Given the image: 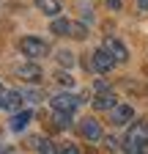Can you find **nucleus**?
<instances>
[{"label": "nucleus", "instance_id": "obj_1", "mask_svg": "<svg viewBox=\"0 0 148 154\" xmlns=\"http://www.w3.org/2000/svg\"><path fill=\"white\" fill-rule=\"evenodd\" d=\"M123 154H148V121H132L123 135Z\"/></svg>", "mask_w": 148, "mask_h": 154}, {"label": "nucleus", "instance_id": "obj_2", "mask_svg": "<svg viewBox=\"0 0 148 154\" xmlns=\"http://www.w3.org/2000/svg\"><path fill=\"white\" fill-rule=\"evenodd\" d=\"M19 52L28 55L30 61H41V58L49 55V44L44 38H39V36H22L19 38Z\"/></svg>", "mask_w": 148, "mask_h": 154}, {"label": "nucleus", "instance_id": "obj_3", "mask_svg": "<svg viewBox=\"0 0 148 154\" xmlns=\"http://www.w3.org/2000/svg\"><path fill=\"white\" fill-rule=\"evenodd\" d=\"M82 99H85V96H77V94H71V91H61V94H55L52 99H49V105H52L55 113H74V110L80 107Z\"/></svg>", "mask_w": 148, "mask_h": 154}, {"label": "nucleus", "instance_id": "obj_4", "mask_svg": "<svg viewBox=\"0 0 148 154\" xmlns=\"http://www.w3.org/2000/svg\"><path fill=\"white\" fill-rule=\"evenodd\" d=\"M90 66H93V72H99V74H110V72L118 66V61H115V58L110 55L104 47H99V50L90 52Z\"/></svg>", "mask_w": 148, "mask_h": 154}, {"label": "nucleus", "instance_id": "obj_5", "mask_svg": "<svg viewBox=\"0 0 148 154\" xmlns=\"http://www.w3.org/2000/svg\"><path fill=\"white\" fill-rule=\"evenodd\" d=\"M77 129H80V135H82L88 143H96V140L104 138V135H102V127H99V121L93 119V116H85V119H80Z\"/></svg>", "mask_w": 148, "mask_h": 154}, {"label": "nucleus", "instance_id": "obj_6", "mask_svg": "<svg viewBox=\"0 0 148 154\" xmlns=\"http://www.w3.org/2000/svg\"><path fill=\"white\" fill-rule=\"evenodd\" d=\"M16 77H19V80H25V83H41L44 80V69L36 63V61H28V63H19L16 66Z\"/></svg>", "mask_w": 148, "mask_h": 154}, {"label": "nucleus", "instance_id": "obj_7", "mask_svg": "<svg viewBox=\"0 0 148 154\" xmlns=\"http://www.w3.org/2000/svg\"><path fill=\"white\" fill-rule=\"evenodd\" d=\"M102 47H104L110 55H113L118 63H126V61H129V50H126V44L121 42V38H115V36H107L104 42H102Z\"/></svg>", "mask_w": 148, "mask_h": 154}, {"label": "nucleus", "instance_id": "obj_8", "mask_svg": "<svg viewBox=\"0 0 148 154\" xmlns=\"http://www.w3.org/2000/svg\"><path fill=\"white\" fill-rule=\"evenodd\" d=\"M110 121L115 127H126L129 121H135V107L126 105V102H118V107L110 110Z\"/></svg>", "mask_w": 148, "mask_h": 154}, {"label": "nucleus", "instance_id": "obj_9", "mask_svg": "<svg viewBox=\"0 0 148 154\" xmlns=\"http://www.w3.org/2000/svg\"><path fill=\"white\" fill-rule=\"evenodd\" d=\"M118 102H121V99H118L113 91H102L96 99H93V107H96V110H107V113H110L113 107H118Z\"/></svg>", "mask_w": 148, "mask_h": 154}, {"label": "nucleus", "instance_id": "obj_10", "mask_svg": "<svg viewBox=\"0 0 148 154\" xmlns=\"http://www.w3.org/2000/svg\"><path fill=\"white\" fill-rule=\"evenodd\" d=\"M33 3L44 17H52V19L61 17V0H33Z\"/></svg>", "mask_w": 148, "mask_h": 154}, {"label": "nucleus", "instance_id": "obj_11", "mask_svg": "<svg viewBox=\"0 0 148 154\" xmlns=\"http://www.w3.org/2000/svg\"><path fill=\"white\" fill-rule=\"evenodd\" d=\"M30 119H33V113H30V110H16L11 119H8V127H11L14 132H22V129L30 124Z\"/></svg>", "mask_w": 148, "mask_h": 154}, {"label": "nucleus", "instance_id": "obj_12", "mask_svg": "<svg viewBox=\"0 0 148 154\" xmlns=\"http://www.w3.org/2000/svg\"><path fill=\"white\" fill-rule=\"evenodd\" d=\"M71 30H74V22L66 17L52 19V25H49V33H55V36H71Z\"/></svg>", "mask_w": 148, "mask_h": 154}, {"label": "nucleus", "instance_id": "obj_13", "mask_svg": "<svg viewBox=\"0 0 148 154\" xmlns=\"http://www.w3.org/2000/svg\"><path fill=\"white\" fill-rule=\"evenodd\" d=\"M33 149L39 154H61V149L55 146L49 138H33Z\"/></svg>", "mask_w": 148, "mask_h": 154}, {"label": "nucleus", "instance_id": "obj_14", "mask_svg": "<svg viewBox=\"0 0 148 154\" xmlns=\"http://www.w3.org/2000/svg\"><path fill=\"white\" fill-rule=\"evenodd\" d=\"M22 99H25L22 91H6V107L3 110H22Z\"/></svg>", "mask_w": 148, "mask_h": 154}, {"label": "nucleus", "instance_id": "obj_15", "mask_svg": "<svg viewBox=\"0 0 148 154\" xmlns=\"http://www.w3.org/2000/svg\"><path fill=\"white\" fill-rule=\"evenodd\" d=\"M71 116L74 113H55V127L58 129H71V124H74Z\"/></svg>", "mask_w": 148, "mask_h": 154}, {"label": "nucleus", "instance_id": "obj_16", "mask_svg": "<svg viewBox=\"0 0 148 154\" xmlns=\"http://www.w3.org/2000/svg\"><path fill=\"white\" fill-rule=\"evenodd\" d=\"M55 58H58V63L66 66V69L74 66V52H71V50H58V52H55Z\"/></svg>", "mask_w": 148, "mask_h": 154}, {"label": "nucleus", "instance_id": "obj_17", "mask_svg": "<svg viewBox=\"0 0 148 154\" xmlns=\"http://www.w3.org/2000/svg\"><path fill=\"white\" fill-rule=\"evenodd\" d=\"M55 80H58V85H63V88H66V91H69V88H71V85H74V77H71V74H69V72H63V69H61V72H58V74H55Z\"/></svg>", "mask_w": 148, "mask_h": 154}, {"label": "nucleus", "instance_id": "obj_18", "mask_svg": "<svg viewBox=\"0 0 148 154\" xmlns=\"http://www.w3.org/2000/svg\"><path fill=\"white\" fill-rule=\"evenodd\" d=\"M71 38H88V25H85V22H74Z\"/></svg>", "mask_w": 148, "mask_h": 154}, {"label": "nucleus", "instance_id": "obj_19", "mask_svg": "<svg viewBox=\"0 0 148 154\" xmlns=\"http://www.w3.org/2000/svg\"><path fill=\"white\" fill-rule=\"evenodd\" d=\"M102 143H104V149H107V151H118V140L113 138V135H104Z\"/></svg>", "mask_w": 148, "mask_h": 154}, {"label": "nucleus", "instance_id": "obj_20", "mask_svg": "<svg viewBox=\"0 0 148 154\" xmlns=\"http://www.w3.org/2000/svg\"><path fill=\"white\" fill-rule=\"evenodd\" d=\"M61 154H80V149L74 146V143H63L61 146Z\"/></svg>", "mask_w": 148, "mask_h": 154}, {"label": "nucleus", "instance_id": "obj_21", "mask_svg": "<svg viewBox=\"0 0 148 154\" xmlns=\"http://www.w3.org/2000/svg\"><path fill=\"white\" fill-rule=\"evenodd\" d=\"M110 11H121V0H104Z\"/></svg>", "mask_w": 148, "mask_h": 154}, {"label": "nucleus", "instance_id": "obj_22", "mask_svg": "<svg viewBox=\"0 0 148 154\" xmlns=\"http://www.w3.org/2000/svg\"><path fill=\"white\" fill-rule=\"evenodd\" d=\"M135 3H137V11L140 14H148V0H135Z\"/></svg>", "mask_w": 148, "mask_h": 154}, {"label": "nucleus", "instance_id": "obj_23", "mask_svg": "<svg viewBox=\"0 0 148 154\" xmlns=\"http://www.w3.org/2000/svg\"><path fill=\"white\" fill-rule=\"evenodd\" d=\"M3 107H6V94L0 91V110H3Z\"/></svg>", "mask_w": 148, "mask_h": 154}]
</instances>
